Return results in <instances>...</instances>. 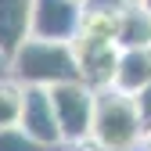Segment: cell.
I'll return each mask as SVG.
<instances>
[{"label":"cell","instance_id":"obj_14","mask_svg":"<svg viewBox=\"0 0 151 151\" xmlns=\"http://www.w3.org/2000/svg\"><path fill=\"white\" fill-rule=\"evenodd\" d=\"M144 151H151V129H147V137H144Z\"/></svg>","mask_w":151,"mask_h":151},{"label":"cell","instance_id":"obj_6","mask_svg":"<svg viewBox=\"0 0 151 151\" xmlns=\"http://www.w3.org/2000/svg\"><path fill=\"white\" fill-rule=\"evenodd\" d=\"M18 126H22L32 140H40L43 147H50V151L61 147V129H58V115H54V104H50V90L25 86Z\"/></svg>","mask_w":151,"mask_h":151},{"label":"cell","instance_id":"obj_11","mask_svg":"<svg viewBox=\"0 0 151 151\" xmlns=\"http://www.w3.org/2000/svg\"><path fill=\"white\" fill-rule=\"evenodd\" d=\"M0 151H50V147L32 140L22 126H7V129H0Z\"/></svg>","mask_w":151,"mask_h":151},{"label":"cell","instance_id":"obj_3","mask_svg":"<svg viewBox=\"0 0 151 151\" xmlns=\"http://www.w3.org/2000/svg\"><path fill=\"white\" fill-rule=\"evenodd\" d=\"M93 97L97 90H90L86 83H61L50 86V104L58 115L61 144L68 147H86L90 144V126H93Z\"/></svg>","mask_w":151,"mask_h":151},{"label":"cell","instance_id":"obj_4","mask_svg":"<svg viewBox=\"0 0 151 151\" xmlns=\"http://www.w3.org/2000/svg\"><path fill=\"white\" fill-rule=\"evenodd\" d=\"M83 25V0H36L29 36L50 43H72Z\"/></svg>","mask_w":151,"mask_h":151},{"label":"cell","instance_id":"obj_5","mask_svg":"<svg viewBox=\"0 0 151 151\" xmlns=\"http://www.w3.org/2000/svg\"><path fill=\"white\" fill-rule=\"evenodd\" d=\"M76 54V68H79V83L90 90H108L115 79V65H119V43L115 40H101V36H76L72 40Z\"/></svg>","mask_w":151,"mask_h":151},{"label":"cell","instance_id":"obj_16","mask_svg":"<svg viewBox=\"0 0 151 151\" xmlns=\"http://www.w3.org/2000/svg\"><path fill=\"white\" fill-rule=\"evenodd\" d=\"M126 4H140V0H126Z\"/></svg>","mask_w":151,"mask_h":151},{"label":"cell","instance_id":"obj_8","mask_svg":"<svg viewBox=\"0 0 151 151\" xmlns=\"http://www.w3.org/2000/svg\"><path fill=\"white\" fill-rule=\"evenodd\" d=\"M151 83V47H137V50H122L119 65H115V79H111V90L133 97Z\"/></svg>","mask_w":151,"mask_h":151},{"label":"cell","instance_id":"obj_9","mask_svg":"<svg viewBox=\"0 0 151 151\" xmlns=\"http://www.w3.org/2000/svg\"><path fill=\"white\" fill-rule=\"evenodd\" d=\"M115 43L119 50H137V47H151V14L140 4H126L119 11L115 22Z\"/></svg>","mask_w":151,"mask_h":151},{"label":"cell","instance_id":"obj_13","mask_svg":"<svg viewBox=\"0 0 151 151\" xmlns=\"http://www.w3.org/2000/svg\"><path fill=\"white\" fill-rule=\"evenodd\" d=\"M0 79H11V54L0 50Z\"/></svg>","mask_w":151,"mask_h":151},{"label":"cell","instance_id":"obj_15","mask_svg":"<svg viewBox=\"0 0 151 151\" xmlns=\"http://www.w3.org/2000/svg\"><path fill=\"white\" fill-rule=\"evenodd\" d=\"M140 7H144V11H147V14H151V0H140Z\"/></svg>","mask_w":151,"mask_h":151},{"label":"cell","instance_id":"obj_12","mask_svg":"<svg viewBox=\"0 0 151 151\" xmlns=\"http://www.w3.org/2000/svg\"><path fill=\"white\" fill-rule=\"evenodd\" d=\"M133 104H137V111H140L144 129H151V83H147L140 93H133Z\"/></svg>","mask_w":151,"mask_h":151},{"label":"cell","instance_id":"obj_10","mask_svg":"<svg viewBox=\"0 0 151 151\" xmlns=\"http://www.w3.org/2000/svg\"><path fill=\"white\" fill-rule=\"evenodd\" d=\"M22 97L25 86L14 79H0V129L18 126V115H22Z\"/></svg>","mask_w":151,"mask_h":151},{"label":"cell","instance_id":"obj_1","mask_svg":"<svg viewBox=\"0 0 151 151\" xmlns=\"http://www.w3.org/2000/svg\"><path fill=\"white\" fill-rule=\"evenodd\" d=\"M147 137L140 122V111L133 97L119 90H97L93 97V126H90V147L97 151H133Z\"/></svg>","mask_w":151,"mask_h":151},{"label":"cell","instance_id":"obj_7","mask_svg":"<svg viewBox=\"0 0 151 151\" xmlns=\"http://www.w3.org/2000/svg\"><path fill=\"white\" fill-rule=\"evenodd\" d=\"M32 4L36 0H0V50L4 54H14L29 40Z\"/></svg>","mask_w":151,"mask_h":151},{"label":"cell","instance_id":"obj_2","mask_svg":"<svg viewBox=\"0 0 151 151\" xmlns=\"http://www.w3.org/2000/svg\"><path fill=\"white\" fill-rule=\"evenodd\" d=\"M11 79L22 86H61L76 83L79 68H76L72 43H50V40H29L11 54Z\"/></svg>","mask_w":151,"mask_h":151}]
</instances>
